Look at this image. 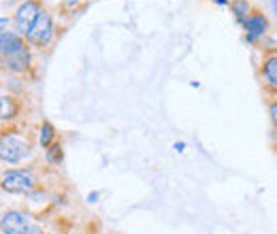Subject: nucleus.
<instances>
[{"label": "nucleus", "mask_w": 277, "mask_h": 234, "mask_svg": "<svg viewBox=\"0 0 277 234\" xmlns=\"http://www.w3.org/2000/svg\"><path fill=\"white\" fill-rule=\"evenodd\" d=\"M2 234H43L38 226L28 220V215L19 211H9L2 217Z\"/></svg>", "instance_id": "f257e3e1"}, {"label": "nucleus", "mask_w": 277, "mask_h": 234, "mask_svg": "<svg viewBox=\"0 0 277 234\" xmlns=\"http://www.w3.org/2000/svg\"><path fill=\"white\" fill-rule=\"evenodd\" d=\"M28 156V143L17 136H2L0 143V158L4 164H17Z\"/></svg>", "instance_id": "f03ea898"}, {"label": "nucleus", "mask_w": 277, "mask_h": 234, "mask_svg": "<svg viewBox=\"0 0 277 234\" xmlns=\"http://www.w3.org/2000/svg\"><path fill=\"white\" fill-rule=\"evenodd\" d=\"M34 188V177L30 171H9L2 177V190L11 194H28Z\"/></svg>", "instance_id": "7ed1b4c3"}, {"label": "nucleus", "mask_w": 277, "mask_h": 234, "mask_svg": "<svg viewBox=\"0 0 277 234\" xmlns=\"http://www.w3.org/2000/svg\"><path fill=\"white\" fill-rule=\"evenodd\" d=\"M41 6H38V2H34V0H28V2H23L17 13H15V30L19 32V34H26L32 30L34 21L38 19V15H41Z\"/></svg>", "instance_id": "20e7f679"}, {"label": "nucleus", "mask_w": 277, "mask_h": 234, "mask_svg": "<svg viewBox=\"0 0 277 234\" xmlns=\"http://www.w3.org/2000/svg\"><path fill=\"white\" fill-rule=\"evenodd\" d=\"M51 36H53V23H51V17H49V13H41L38 15V19L34 21V26L32 30L28 32V41L30 43H34L38 47H45L47 43L51 41Z\"/></svg>", "instance_id": "39448f33"}, {"label": "nucleus", "mask_w": 277, "mask_h": 234, "mask_svg": "<svg viewBox=\"0 0 277 234\" xmlns=\"http://www.w3.org/2000/svg\"><path fill=\"white\" fill-rule=\"evenodd\" d=\"M267 28H269V21H267L265 15H252L250 19H245V32H248L250 43H254L260 36H265Z\"/></svg>", "instance_id": "423d86ee"}, {"label": "nucleus", "mask_w": 277, "mask_h": 234, "mask_svg": "<svg viewBox=\"0 0 277 234\" xmlns=\"http://www.w3.org/2000/svg\"><path fill=\"white\" fill-rule=\"evenodd\" d=\"M4 58H6V66H9L13 72H23L30 64V53L26 49V45H21L19 49H15L13 53L4 55Z\"/></svg>", "instance_id": "0eeeda50"}, {"label": "nucleus", "mask_w": 277, "mask_h": 234, "mask_svg": "<svg viewBox=\"0 0 277 234\" xmlns=\"http://www.w3.org/2000/svg\"><path fill=\"white\" fill-rule=\"evenodd\" d=\"M23 43H21V38L17 36V34H13V32H2L0 34V47H2V55H9V53H13L15 49H19Z\"/></svg>", "instance_id": "6e6552de"}, {"label": "nucleus", "mask_w": 277, "mask_h": 234, "mask_svg": "<svg viewBox=\"0 0 277 234\" xmlns=\"http://www.w3.org/2000/svg\"><path fill=\"white\" fill-rule=\"evenodd\" d=\"M263 72H265L267 85L271 87V90H277V55H271L269 60H265Z\"/></svg>", "instance_id": "1a4fd4ad"}, {"label": "nucleus", "mask_w": 277, "mask_h": 234, "mask_svg": "<svg viewBox=\"0 0 277 234\" xmlns=\"http://www.w3.org/2000/svg\"><path fill=\"white\" fill-rule=\"evenodd\" d=\"M15 102L9 98V96H2V98H0V117L2 119H11L13 115H15Z\"/></svg>", "instance_id": "9d476101"}, {"label": "nucleus", "mask_w": 277, "mask_h": 234, "mask_svg": "<svg viewBox=\"0 0 277 234\" xmlns=\"http://www.w3.org/2000/svg\"><path fill=\"white\" fill-rule=\"evenodd\" d=\"M248 11H250V4L245 2V0H235V2H233V13L237 15V19H239V21L245 23V15H248Z\"/></svg>", "instance_id": "9b49d317"}, {"label": "nucleus", "mask_w": 277, "mask_h": 234, "mask_svg": "<svg viewBox=\"0 0 277 234\" xmlns=\"http://www.w3.org/2000/svg\"><path fill=\"white\" fill-rule=\"evenodd\" d=\"M51 139H53V128H51V124H43V128H41V145H43V147H49Z\"/></svg>", "instance_id": "f8f14e48"}, {"label": "nucleus", "mask_w": 277, "mask_h": 234, "mask_svg": "<svg viewBox=\"0 0 277 234\" xmlns=\"http://www.w3.org/2000/svg\"><path fill=\"white\" fill-rule=\"evenodd\" d=\"M47 160H49L51 164L60 162V160H62V149H60V145H53V147L47 151Z\"/></svg>", "instance_id": "ddd939ff"}, {"label": "nucleus", "mask_w": 277, "mask_h": 234, "mask_svg": "<svg viewBox=\"0 0 277 234\" xmlns=\"http://www.w3.org/2000/svg\"><path fill=\"white\" fill-rule=\"evenodd\" d=\"M271 119H273L275 126H277V100L271 104Z\"/></svg>", "instance_id": "4468645a"}, {"label": "nucleus", "mask_w": 277, "mask_h": 234, "mask_svg": "<svg viewBox=\"0 0 277 234\" xmlns=\"http://www.w3.org/2000/svg\"><path fill=\"white\" fill-rule=\"evenodd\" d=\"M175 149H177V151H184L186 145H184V143H175Z\"/></svg>", "instance_id": "2eb2a0df"}, {"label": "nucleus", "mask_w": 277, "mask_h": 234, "mask_svg": "<svg viewBox=\"0 0 277 234\" xmlns=\"http://www.w3.org/2000/svg\"><path fill=\"white\" fill-rule=\"evenodd\" d=\"M96 198H98V194H90L88 200H90V203H96Z\"/></svg>", "instance_id": "dca6fc26"}, {"label": "nucleus", "mask_w": 277, "mask_h": 234, "mask_svg": "<svg viewBox=\"0 0 277 234\" xmlns=\"http://www.w3.org/2000/svg\"><path fill=\"white\" fill-rule=\"evenodd\" d=\"M216 2H218V4H226V0H216Z\"/></svg>", "instance_id": "f3484780"}, {"label": "nucleus", "mask_w": 277, "mask_h": 234, "mask_svg": "<svg viewBox=\"0 0 277 234\" xmlns=\"http://www.w3.org/2000/svg\"><path fill=\"white\" fill-rule=\"evenodd\" d=\"M273 4H275V11H277V0H273Z\"/></svg>", "instance_id": "a211bd4d"}]
</instances>
